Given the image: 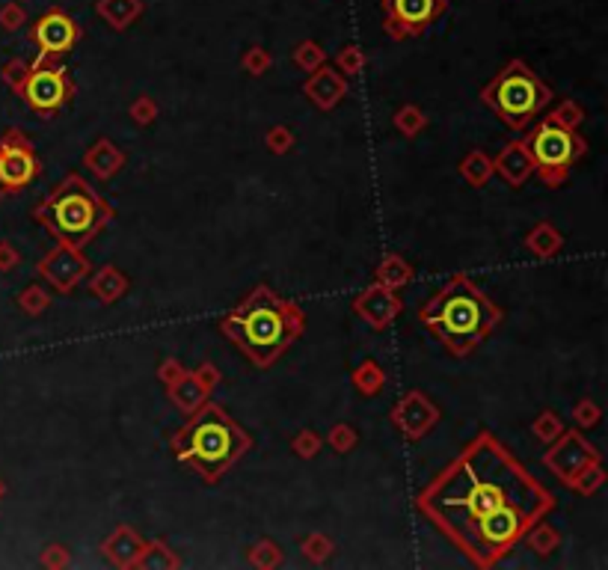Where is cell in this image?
Listing matches in <instances>:
<instances>
[{
	"mask_svg": "<svg viewBox=\"0 0 608 570\" xmlns=\"http://www.w3.org/2000/svg\"><path fill=\"white\" fill-rule=\"evenodd\" d=\"M603 484H605V470H603V460H597L576 475L573 484H570V491L579 496H593L597 491H603Z\"/></svg>",
	"mask_w": 608,
	"mask_h": 570,
	"instance_id": "obj_34",
	"label": "cell"
},
{
	"mask_svg": "<svg viewBox=\"0 0 608 570\" xmlns=\"http://www.w3.org/2000/svg\"><path fill=\"white\" fill-rule=\"evenodd\" d=\"M415 508L475 567L502 565L538 520L555 511V496L490 431L475 434L443 472L427 481Z\"/></svg>",
	"mask_w": 608,
	"mask_h": 570,
	"instance_id": "obj_1",
	"label": "cell"
},
{
	"mask_svg": "<svg viewBox=\"0 0 608 570\" xmlns=\"http://www.w3.org/2000/svg\"><path fill=\"white\" fill-rule=\"evenodd\" d=\"M460 178L472 187H484L493 178V158L481 149H472L466 158L460 161Z\"/></svg>",
	"mask_w": 608,
	"mask_h": 570,
	"instance_id": "obj_28",
	"label": "cell"
},
{
	"mask_svg": "<svg viewBox=\"0 0 608 570\" xmlns=\"http://www.w3.org/2000/svg\"><path fill=\"white\" fill-rule=\"evenodd\" d=\"M522 544H526L534 555H543V558H546V555H552L558 546H561V532H558L552 522H546V517H543V520H538V522H534V526L526 532Z\"/></svg>",
	"mask_w": 608,
	"mask_h": 570,
	"instance_id": "obj_27",
	"label": "cell"
},
{
	"mask_svg": "<svg viewBox=\"0 0 608 570\" xmlns=\"http://www.w3.org/2000/svg\"><path fill=\"white\" fill-rule=\"evenodd\" d=\"M184 375H187V368L182 365V360H173V356L158 365V380H161L163 386L175 384V380H178V377H184Z\"/></svg>",
	"mask_w": 608,
	"mask_h": 570,
	"instance_id": "obj_47",
	"label": "cell"
},
{
	"mask_svg": "<svg viewBox=\"0 0 608 570\" xmlns=\"http://www.w3.org/2000/svg\"><path fill=\"white\" fill-rule=\"evenodd\" d=\"M351 380L362 398H377L380 392L386 389V372H383V365L374 360H362L351 372Z\"/></svg>",
	"mask_w": 608,
	"mask_h": 570,
	"instance_id": "obj_26",
	"label": "cell"
},
{
	"mask_svg": "<svg viewBox=\"0 0 608 570\" xmlns=\"http://www.w3.org/2000/svg\"><path fill=\"white\" fill-rule=\"evenodd\" d=\"M481 101L502 119L510 131H526L538 113L552 101V90L538 71L522 59H510L502 71L481 90Z\"/></svg>",
	"mask_w": 608,
	"mask_h": 570,
	"instance_id": "obj_6",
	"label": "cell"
},
{
	"mask_svg": "<svg viewBox=\"0 0 608 570\" xmlns=\"http://www.w3.org/2000/svg\"><path fill=\"white\" fill-rule=\"evenodd\" d=\"M194 375H196L199 384H205L211 392L217 389V384H220V368L214 365V363H199V365L194 368Z\"/></svg>",
	"mask_w": 608,
	"mask_h": 570,
	"instance_id": "obj_49",
	"label": "cell"
},
{
	"mask_svg": "<svg viewBox=\"0 0 608 570\" xmlns=\"http://www.w3.org/2000/svg\"><path fill=\"white\" fill-rule=\"evenodd\" d=\"M439 407L425 396L422 389H410L404 392V398L392 407L389 419L398 428L401 437L407 439H422L425 434H431V428L439 422Z\"/></svg>",
	"mask_w": 608,
	"mask_h": 570,
	"instance_id": "obj_14",
	"label": "cell"
},
{
	"mask_svg": "<svg viewBox=\"0 0 608 570\" xmlns=\"http://www.w3.org/2000/svg\"><path fill=\"white\" fill-rule=\"evenodd\" d=\"M597 460H603L600 449L593 443H588V437L582 434L579 428H573V431H567L564 428L561 437L552 439L550 449H546L543 467L550 470L564 487H570L582 470L591 467V463H597Z\"/></svg>",
	"mask_w": 608,
	"mask_h": 570,
	"instance_id": "obj_11",
	"label": "cell"
},
{
	"mask_svg": "<svg viewBox=\"0 0 608 570\" xmlns=\"http://www.w3.org/2000/svg\"><path fill=\"white\" fill-rule=\"evenodd\" d=\"M246 562L253 567H258V570H273V567H279L285 562V555H282V546L277 541L261 538V541H256L253 546H249Z\"/></svg>",
	"mask_w": 608,
	"mask_h": 570,
	"instance_id": "obj_30",
	"label": "cell"
},
{
	"mask_svg": "<svg viewBox=\"0 0 608 570\" xmlns=\"http://www.w3.org/2000/svg\"><path fill=\"white\" fill-rule=\"evenodd\" d=\"M531 431H534V437L540 439V443H546L550 446L552 439H558L561 437V431H564V419L558 416L555 410H543L538 419L531 422Z\"/></svg>",
	"mask_w": 608,
	"mask_h": 570,
	"instance_id": "obj_37",
	"label": "cell"
},
{
	"mask_svg": "<svg viewBox=\"0 0 608 570\" xmlns=\"http://www.w3.org/2000/svg\"><path fill=\"white\" fill-rule=\"evenodd\" d=\"M16 303H18V309H21L24 315L39 318V315L47 312V309H51V294H47L45 285L30 282V285H24V289H21V294L16 297Z\"/></svg>",
	"mask_w": 608,
	"mask_h": 570,
	"instance_id": "obj_29",
	"label": "cell"
},
{
	"mask_svg": "<svg viewBox=\"0 0 608 570\" xmlns=\"http://www.w3.org/2000/svg\"><path fill=\"white\" fill-rule=\"evenodd\" d=\"M291 59H294V66H297V69L315 71V69H320V66L327 63V51H324V48H320L315 39H303L300 45H294Z\"/></svg>",
	"mask_w": 608,
	"mask_h": 570,
	"instance_id": "obj_33",
	"label": "cell"
},
{
	"mask_svg": "<svg viewBox=\"0 0 608 570\" xmlns=\"http://www.w3.org/2000/svg\"><path fill=\"white\" fill-rule=\"evenodd\" d=\"M351 78H344L336 66H320L315 71H309V80L303 83V95L309 101H312L318 111H336V107L348 99V90H351Z\"/></svg>",
	"mask_w": 608,
	"mask_h": 570,
	"instance_id": "obj_16",
	"label": "cell"
},
{
	"mask_svg": "<svg viewBox=\"0 0 608 570\" xmlns=\"http://www.w3.org/2000/svg\"><path fill=\"white\" fill-rule=\"evenodd\" d=\"M320 449H324V437H320L318 431H312V428H303L300 434L291 437V451H294L297 458H303V460L318 458Z\"/></svg>",
	"mask_w": 608,
	"mask_h": 570,
	"instance_id": "obj_39",
	"label": "cell"
},
{
	"mask_svg": "<svg viewBox=\"0 0 608 570\" xmlns=\"http://www.w3.org/2000/svg\"><path fill=\"white\" fill-rule=\"evenodd\" d=\"M303 309L285 301L270 285H256L237 306L220 318V332L241 348L256 368H270L303 336Z\"/></svg>",
	"mask_w": 608,
	"mask_h": 570,
	"instance_id": "obj_2",
	"label": "cell"
},
{
	"mask_svg": "<svg viewBox=\"0 0 608 570\" xmlns=\"http://www.w3.org/2000/svg\"><path fill=\"white\" fill-rule=\"evenodd\" d=\"M249 449H253V437L211 398L170 434L173 458L194 470L205 484H217Z\"/></svg>",
	"mask_w": 608,
	"mask_h": 570,
	"instance_id": "obj_4",
	"label": "cell"
},
{
	"mask_svg": "<svg viewBox=\"0 0 608 570\" xmlns=\"http://www.w3.org/2000/svg\"><path fill=\"white\" fill-rule=\"evenodd\" d=\"M113 217L116 208L80 173H68L33 208V220L45 226L57 244L75 249L92 244Z\"/></svg>",
	"mask_w": 608,
	"mask_h": 570,
	"instance_id": "obj_5",
	"label": "cell"
},
{
	"mask_svg": "<svg viewBox=\"0 0 608 570\" xmlns=\"http://www.w3.org/2000/svg\"><path fill=\"white\" fill-rule=\"evenodd\" d=\"M493 175L502 178L505 185L510 187H522L534 175V161L526 149V140H510L505 142L498 154L493 158Z\"/></svg>",
	"mask_w": 608,
	"mask_h": 570,
	"instance_id": "obj_17",
	"label": "cell"
},
{
	"mask_svg": "<svg viewBox=\"0 0 608 570\" xmlns=\"http://www.w3.org/2000/svg\"><path fill=\"white\" fill-rule=\"evenodd\" d=\"M27 24V12H24L21 4H4L0 6V27L6 33H16Z\"/></svg>",
	"mask_w": 608,
	"mask_h": 570,
	"instance_id": "obj_44",
	"label": "cell"
},
{
	"mask_svg": "<svg viewBox=\"0 0 608 570\" xmlns=\"http://www.w3.org/2000/svg\"><path fill=\"white\" fill-rule=\"evenodd\" d=\"M39 175V154L33 140L21 128H6L0 134V196L21 194Z\"/></svg>",
	"mask_w": 608,
	"mask_h": 570,
	"instance_id": "obj_9",
	"label": "cell"
},
{
	"mask_svg": "<svg viewBox=\"0 0 608 570\" xmlns=\"http://www.w3.org/2000/svg\"><path fill=\"white\" fill-rule=\"evenodd\" d=\"M36 270H39V277H42L47 285H51L54 291L71 294L83 280L89 277L92 261L83 256V249L57 244L51 253H45V256L39 259Z\"/></svg>",
	"mask_w": 608,
	"mask_h": 570,
	"instance_id": "obj_13",
	"label": "cell"
},
{
	"mask_svg": "<svg viewBox=\"0 0 608 570\" xmlns=\"http://www.w3.org/2000/svg\"><path fill=\"white\" fill-rule=\"evenodd\" d=\"M166 398H170V404L178 410V413H196L202 404H205L211 398V389L205 384H199L194 372H187L184 377H178L175 384L166 386Z\"/></svg>",
	"mask_w": 608,
	"mask_h": 570,
	"instance_id": "obj_20",
	"label": "cell"
},
{
	"mask_svg": "<svg viewBox=\"0 0 608 570\" xmlns=\"http://www.w3.org/2000/svg\"><path fill=\"white\" fill-rule=\"evenodd\" d=\"M134 567L137 570H175L182 567V558L175 555V550L163 538H154V541H146Z\"/></svg>",
	"mask_w": 608,
	"mask_h": 570,
	"instance_id": "obj_25",
	"label": "cell"
},
{
	"mask_svg": "<svg viewBox=\"0 0 608 570\" xmlns=\"http://www.w3.org/2000/svg\"><path fill=\"white\" fill-rule=\"evenodd\" d=\"M448 0H380L383 30L389 39L404 42L422 36L436 18H443Z\"/></svg>",
	"mask_w": 608,
	"mask_h": 570,
	"instance_id": "obj_10",
	"label": "cell"
},
{
	"mask_svg": "<svg viewBox=\"0 0 608 570\" xmlns=\"http://www.w3.org/2000/svg\"><path fill=\"white\" fill-rule=\"evenodd\" d=\"M522 140H526V149L534 161V173L546 187L567 185L576 161L585 158L588 152V142L585 137H579V131L555 125L546 116L538 125H529Z\"/></svg>",
	"mask_w": 608,
	"mask_h": 570,
	"instance_id": "obj_7",
	"label": "cell"
},
{
	"mask_svg": "<svg viewBox=\"0 0 608 570\" xmlns=\"http://www.w3.org/2000/svg\"><path fill=\"white\" fill-rule=\"evenodd\" d=\"M4 496H6V484H4V479H0V502H4Z\"/></svg>",
	"mask_w": 608,
	"mask_h": 570,
	"instance_id": "obj_50",
	"label": "cell"
},
{
	"mask_svg": "<svg viewBox=\"0 0 608 570\" xmlns=\"http://www.w3.org/2000/svg\"><path fill=\"white\" fill-rule=\"evenodd\" d=\"M75 92L78 87L75 80H71L68 69L47 57H36L33 63H27V75H24L21 90H18L24 104H27L36 116H45V119H51L54 113L63 111V107H68L71 99H75Z\"/></svg>",
	"mask_w": 608,
	"mask_h": 570,
	"instance_id": "obj_8",
	"label": "cell"
},
{
	"mask_svg": "<svg viewBox=\"0 0 608 570\" xmlns=\"http://www.w3.org/2000/svg\"><path fill=\"white\" fill-rule=\"evenodd\" d=\"M546 119L561 128H570V131H579V125L585 122V111H582V104L573 101V99H564L561 104L555 107V111L546 113Z\"/></svg>",
	"mask_w": 608,
	"mask_h": 570,
	"instance_id": "obj_36",
	"label": "cell"
},
{
	"mask_svg": "<svg viewBox=\"0 0 608 570\" xmlns=\"http://www.w3.org/2000/svg\"><path fill=\"white\" fill-rule=\"evenodd\" d=\"M128 154L116 146L110 137H99L92 146L83 152V166L99 178V182H110V178L119 175V170L125 166Z\"/></svg>",
	"mask_w": 608,
	"mask_h": 570,
	"instance_id": "obj_19",
	"label": "cell"
},
{
	"mask_svg": "<svg viewBox=\"0 0 608 570\" xmlns=\"http://www.w3.org/2000/svg\"><path fill=\"white\" fill-rule=\"evenodd\" d=\"M526 249L538 259H555L564 249V235L552 223H538L526 235Z\"/></svg>",
	"mask_w": 608,
	"mask_h": 570,
	"instance_id": "obj_24",
	"label": "cell"
},
{
	"mask_svg": "<svg viewBox=\"0 0 608 570\" xmlns=\"http://www.w3.org/2000/svg\"><path fill=\"white\" fill-rule=\"evenodd\" d=\"M265 146L270 154H288L294 149V131L288 125H273L265 134Z\"/></svg>",
	"mask_w": 608,
	"mask_h": 570,
	"instance_id": "obj_42",
	"label": "cell"
},
{
	"mask_svg": "<svg viewBox=\"0 0 608 570\" xmlns=\"http://www.w3.org/2000/svg\"><path fill=\"white\" fill-rule=\"evenodd\" d=\"M600 419H603V407H600L597 401L585 398V401H579L576 407H573V422H576L579 431H588V428H593Z\"/></svg>",
	"mask_w": 608,
	"mask_h": 570,
	"instance_id": "obj_43",
	"label": "cell"
},
{
	"mask_svg": "<svg viewBox=\"0 0 608 570\" xmlns=\"http://www.w3.org/2000/svg\"><path fill=\"white\" fill-rule=\"evenodd\" d=\"M270 66H273V57H270L267 48H261V45L246 48V51L241 54V69L246 71V75H253V78L267 75Z\"/></svg>",
	"mask_w": 608,
	"mask_h": 570,
	"instance_id": "obj_40",
	"label": "cell"
},
{
	"mask_svg": "<svg viewBox=\"0 0 608 570\" xmlns=\"http://www.w3.org/2000/svg\"><path fill=\"white\" fill-rule=\"evenodd\" d=\"M21 265V253L12 241H0V273H9Z\"/></svg>",
	"mask_w": 608,
	"mask_h": 570,
	"instance_id": "obj_48",
	"label": "cell"
},
{
	"mask_svg": "<svg viewBox=\"0 0 608 570\" xmlns=\"http://www.w3.org/2000/svg\"><path fill=\"white\" fill-rule=\"evenodd\" d=\"M365 63H368V57H365V51L360 45H344L341 51L336 54V69L341 71L344 78L360 75V71L365 69Z\"/></svg>",
	"mask_w": 608,
	"mask_h": 570,
	"instance_id": "obj_38",
	"label": "cell"
},
{
	"mask_svg": "<svg viewBox=\"0 0 608 570\" xmlns=\"http://www.w3.org/2000/svg\"><path fill=\"white\" fill-rule=\"evenodd\" d=\"M300 550L312 565H324L327 558L336 553V544H332V538H327L324 532H309L300 538Z\"/></svg>",
	"mask_w": 608,
	"mask_h": 570,
	"instance_id": "obj_32",
	"label": "cell"
},
{
	"mask_svg": "<svg viewBox=\"0 0 608 570\" xmlns=\"http://www.w3.org/2000/svg\"><path fill=\"white\" fill-rule=\"evenodd\" d=\"M356 443H360V431H356V428L348 425V422L332 425L330 431H327V446L336 451V455H348V451L356 449Z\"/></svg>",
	"mask_w": 608,
	"mask_h": 570,
	"instance_id": "obj_35",
	"label": "cell"
},
{
	"mask_svg": "<svg viewBox=\"0 0 608 570\" xmlns=\"http://www.w3.org/2000/svg\"><path fill=\"white\" fill-rule=\"evenodd\" d=\"M95 12H99V18L107 24V27L122 33L128 27H134V24L142 18L146 4H142V0H95Z\"/></svg>",
	"mask_w": 608,
	"mask_h": 570,
	"instance_id": "obj_21",
	"label": "cell"
},
{
	"mask_svg": "<svg viewBox=\"0 0 608 570\" xmlns=\"http://www.w3.org/2000/svg\"><path fill=\"white\" fill-rule=\"evenodd\" d=\"M42 567H47V570H63V567H68L71 565V555H68V550L63 544H47L45 550H42Z\"/></svg>",
	"mask_w": 608,
	"mask_h": 570,
	"instance_id": "obj_45",
	"label": "cell"
},
{
	"mask_svg": "<svg viewBox=\"0 0 608 570\" xmlns=\"http://www.w3.org/2000/svg\"><path fill=\"white\" fill-rule=\"evenodd\" d=\"M142 546H146V538L134 529V526H119L110 538L101 544V553L104 558L110 562L113 567L119 570H134L137 558L142 553Z\"/></svg>",
	"mask_w": 608,
	"mask_h": 570,
	"instance_id": "obj_18",
	"label": "cell"
},
{
	"mask_svg": "<svg viewBox=\"0 0 608 570\" xmlns=\"http://www.w3.org/2000/svg\"><path fill=\"white\" fill-rule=\"evenodd\" d=\"M392 122H395V128L401 131L404 137H419L422 131L427 128V116L422 107L415 104H401L395 116H392Z\"/></svg>",
	"mask_w": 608,
	"mask_h": 570,
	"instance_id": "obj_31",
	"label": "cell"
},
{
	"mask_svg": "<svg viewBox=\"0 0 608 570\" xmlns=\"http://www.w3.org/2000/svg\"><path fill=\"white\" fill-rule=\"evenodd\" d=\"M24 75H27V63L24 59H9V63H4V69H0V78H4V83L18 95V90H21V80H24Z\"/></svg>",
	"mask_w": 608,
	"mask_h": 570,
	"instance_id": "obj_46",
	"label": "cell"
},
{
	"mask_svg": "<svg viewBox=\"0 0 608 570\" xmlns=\"http://www.w3.org/2000/svg\"><path fill=\"white\" fill-rule=\"evenodd\" d=\"M80 36H83V27L59 6L42 12L30 27V42L39 48V57H47V59H63L71 48L80 42Z\"/></svg>",
	"mask_w": 608,
	"mask_h": 570,
	"instance_id": "obj_12",
	"label": "cell"
},
{
	"mask_svg": "<svg viewBox=\"0 0 608 570\" xmlns=\"http://www.w3.org/2000/svg\"><path fill=\"white\" fill-rule=\"evenodd\" d=\"M131 289V280L116 265H104L89 277V291L101 303H119Z\"/></svg>",
	"mask_w": 608,
	"mask_h": 570,
	"instance_id": "obj_22",
	"label": "cell"
},
{
	"mask_svg": "<svg viewBox=\"0 0 608 570\" xmlns=\"http://www.w3.org/2000/svg\"><path fill=\"white\" fill-rule=\"evenodd\" d=\"M413 277H415L413 265L398 253L383 256V261H380L377 270H374V282H380L383 289H392V291L407 289V285L413 282Z\"/></svg>",
	"mask_w": 608,
	"mask_h": 570,
	"instance_id": "obj_23",
	"label": "cell"
},
{
	"mask_svg": "<svg viewBox=\"0 0 608 570\" xmlns=\"http://www.w3.org/2000/svg\"><path fill=\"white\" fill-rule=\"evenodd\" d=\"M158 113H161V107L152 95H140V99H134V104L128 107V116L134 119L140 128H149L154 119H158Z\"/></svg>",
	"mask_w": 608,
	"mask_h": 570,
	"instance_id": "obj_41",
	"label": "cell"
},
{
	"mask_svg": "<svg viewBox=\"0 0 608 570\" xmlns=\"http://www.w3.org/2000/svg\"><path fill=\"white\" fill-rule=\"evenodd\" d=\"M422 324L446 344V351L457 360L478 348L484 339H490L496 327L502 324V306L493 303L472 277L466 273H451L439 289L427 297L419 309Z\"/></svg>",
	"mask_w": 608,
	"mask_h": 570,
	"instance_id": "obj_3",
	"label": "cell"
},
{
	"mask_svg": "<svg viewBox=\"0 0 608 570\" xmlns=\"http://www.w3.org/2000/svg\"><path fill=\"white\" fill-rule=\"evenodd\" d=\"M351 309L356 312V318L365 321L372 330H386L392 321L404 312V301L398 297V291L383 289L380 282H372L368 289H362L353 297Z\"/></svg>",
	"mask_w": 608,
	"mask_h": 570,
	"instance_id": "obj_15",
	"label": "cell"
}]
</instances>
